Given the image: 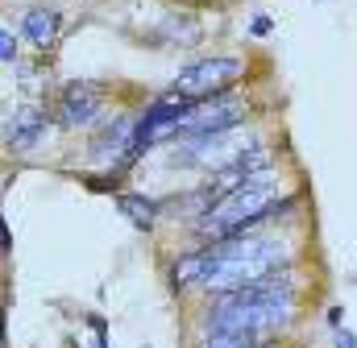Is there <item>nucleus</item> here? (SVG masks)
<instances>
[{
    "instance_id": "1",
    "label": "nucleus",
    "mask_w": 357,
    "mask_h": 348,
    "mask_svg": "<svg viewBox=\"0 0 357 348\" xmlns=\"http://www.w3.org/2000/svg\"><path fill=\"white\" fill-rule=\"evenodd\" d=\"M295 311H299L295 278L282 269V274L258 278L250 286L216 294V303L204 315V332L208 336H237V340H270L274 332L295 324Z\"/></svg>"
},
{
    "instance_id": "2",
    "label": "nucleus",
    "mask_w": 357,
    "mask_h": 348,
    "mask_svg": "<svg viewBox=\"0 0 357 348\" xmlns=\"http://www.w3.org/2000/svg\"><path fill=\"white\" fill-rule=\"evenodd\" d=\"M204 286L212 299L225 294V290H237V286H250L258 278L270 274H282L291 265V245L278 241V237H262V232H241V237H229V241H212L204 245Z\"/></svg>"
},
{
    "instance_id": "3",
    "label": "nucleus",
    "mask_w": 357,
    "mask_h": 348,
    "mask_svg": "<svg viewBox=\"0 0 357 348\" xmlns=\"http://www.w3.org/2000/svg\"><path fill=\"white\" fill-rule=\"evenodd\" d=\"M278 203H282V182L266 166V171L241 178L216 203H208L204 216L195 220V237L204 245H212V241H229L241 232H258L270 216H278Z\"/></svg>"
},
{
    "instance_id": "4",
    "label": "nucleus",
    "mask_w": 357,
    "mask_h": 348,
    "mask_svg": "<svg viewBox=\"0 0 357 348\" xmlns=\"http://www.w3.org/2000/svg\"><path fill=\"white\" fill-rule=\"evenodd\" d=\"M245 71H250V63L237 58V54H204V58L187 63L175 79H171V91L183 95V100H208V95L229 91Z\"/></svg>"
},
{
    "instance_id": "5",
    "label": "nucleus",
    "mask_w": 357,
    "mask_h": 348,
    "mask_svg": "<svg viewBox=\"0 0 357 348\" xmlns=\"http://www.w3.org/2000/svg\"><path fill=\"white\" fill-rule=\"evenodd\" d=\"M245 120V104L229 91L208 95V100H191L178 116V137H204V133H225V129H241Z\"/></svg>"
},
{
    "instance_id": "6",
    "label": "nucleus",
    "mask_w": 357,
    "mask_h": 348,
    "mask_svg": "<svg viewBox=\"0 0 357 348\" xmlns=\"http://www.w3.org/2000/svg\"><path fill=\"white\" fill-rule=\"evenodd\" d=\"M137 141H133V116H116V120H104L91 137V158L104 162L112 174H121L125 166L137 162Z\"/></svg>"
},
{
    "instance_id": "7",
    "label": "nucleus",
    "mask_w": 357,
    "mask_h": 348,
    "mask_svg": "<svg viewBox=\"0 0 357 348\" xmlns=\"http://www.w3.org/2000/svg\"><path fill=\"white\" fill-rule=\"evenodd\" d=\"M46 133H50V116H46V108H38V104L8 108V112L0 116V137H4V145H13V150H21V154L38 150V145L46 141Z\"/></svg>"
},
{
    "instance_id": "8",
    "label": "nucleus",
    "mask_w": 357,
    "mask_h": 348,
    "mask_svg": "<svg viewBox=\"0 0 357 348\" xmlns=\"http://www.w3.org/2000/svg\"><path fill=\"white\" fill-rule=\"evenodd\" d=\"M104 112V91L96 84H67L59 91V104H54V120L63 129H88L100 120Z\"/></svg>"
},
{
    "instance_id": "9",
    "label": "nucleus",
    "mask_w": 357,
    "mask_h": 348,
    "mask_svg": "<svg viewBox=\"0 0 357 348\" xmlns=\"http://www.w3.org/2000/svg\"><path fill=\"white\" fill-rule=\"evenodd\" d=\"M59 33H63V13H59V8H50V4H33V8L21 13V38H25L29 46L50 50V46L59 42Z\"/></svg>"
},
{
    "instance_id": "10",
    "label": "nucleus",
    "mask_w": 357,
    "mask_h": 348,
    "mask_svg": "<svg viewBox=\"0 0 357 348\" xmlns=\"http://www.w3.org/2000/svg\"><path fill=\"white\" fill-rule=\"evenodd\" d=\"M116 207L133 228H154L158 224V203L146 199V195H116Z\"/></svg>"
},
{
    "instance_id": "11",
    "label": "nucleus",
    "mask_w": 357,
    "mask_h": 348,
    "mask_svg": "<svg viewBox=\"0 0 357 348\" xmlns=\"http://www.w3.org/2000/svg\"><path fill=\"white\" fill-rule=\"evenodd\" d=\"M199 348H270L266 340H237V336H208Z\"/></svg>"
},
{
    "instance_id": "12",
    "label": "nucleus",
    "mask_w": 357,
    "mask_h": 348,
    "mask_svg": "<svg viewBox=\"0 0 357 348\" xmlns=\"http://www.w3.org/2000/svg\"><path fill=\"white\" fill-rule=\"evenodd\" d=\"M17 58H21L17 54V33L0 25V63H17Z\"/></svg>"
},
{
    "instance_id": "13",
    "label": "nucleus",
    "mask_w": 357,
    "mask_h": 348,
    "mask_svg": "<svg viewBox=\"0 0 357 348\" xmlns=\"http://www.w3.org/2000/svg\"><path fill=\"white\" fill-rule=\"evenodd\" d=\"M337 348H357L354 332H341V324H337Z\"/></svg>"
},
{
    "instance_id": "14",
    "label": "nucleus",
    "mask_w": 357,
    "mask_h": 348,
    "mask_svg": "<svg viewBox=\"0 0 357 348\" xmlns=\"http://www.w3.org/2000/svg\"><path fill=\"white\" fill-rule=\"evenodd\" d=\"M254 33H258V38H266V33H270V17H254Z\"/></svg>"
},
{
    "instance_id": "15",
    "label": "nucleus",
    "mask_w": 357,
    "mask_h": 348,
    "mask_svg": "<svg viewBox=\"0 0 357 348\" xmlns=\"http://www.w3.org/2000/svg\"><path fill=\"white\" fill-rule=\"evenodd\" d=\"M8 249V232H4V224H0V253Z\"/></svg>"
},
{
    "instance_id": "16",
    "label": "nucleus",
    "mask_w": 357,
    "mask_h": 348,
    "mask_svg": "<svg viewBox=\"0 0 357 348\" xmlns=\"http://www.w3.org/2000/svg\"><path fill=\"white\" fill-rule=\"evenodd\" d=\"M0 328H4V303H0Z\"/></svg>"
},
{
    "instance_id": "17",
    "label": "nucleus",
    "mask_w": 357,
    "mask_h": 348,
    "mask_svg": "<svg viewBox=\"0 0 357 348\" xmlns=\"http://www.w3.org/2000/svg\"><path fill=\"white\" fill-rule=\"evenodd\" d=\"M67 348H75V340H67Z\"/></svg>"
}]
</instances>
